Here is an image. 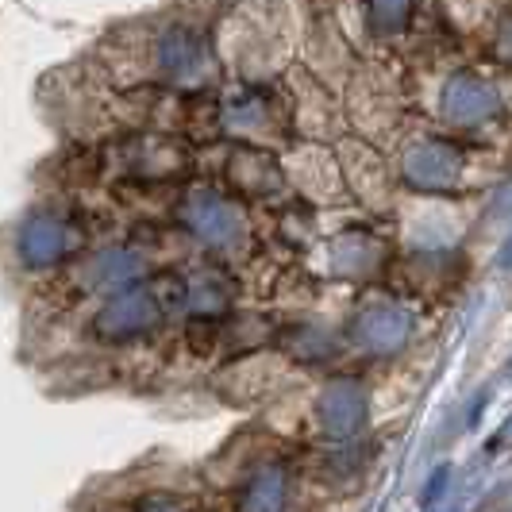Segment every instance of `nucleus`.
I'll use <instances>...</instances> for the list:
<instances>
[{"label":"nucleus","mask_w":512,"mask_h":512,"mask_svg":"<svg viewBox=\"0 0 512 512\" xmlns=\"http://www.w3.org/2000/svg\"><path fill=\"white\" fill-rule=\"evenodd\" d=\"M216 58L201 27L170 20L147 35V77L166 81L174 89H201L212 81Z\"/></svg>","instance_id":"f257e3e1"},{"label":"nucleus","mask_w":512,"mask_h":512,"mask_svg":"<svg viewBox=\"0 0 512 512\" xmlns=\"http://www.w3.org/2000/svg\"><path fill=\"white\" fill-rule=\"evenodd\" d=\"M85 247V231L62 208H31L12 231V255L31 274H51Z\"/></svg>","instance_id":"f03ea898"},{"label":"nucleus","mask_w":512,"mask_h":512,"mask_svg":"<svg viewBox=\"0 0 512 512\" xmlns=\"http://www.w3.org/2000/svg\"><path fill=\"white\" fill-rule=\"evenodd\" d=\"M174 216H178V224L193 239L205 243L208 251L231 255V251H243V243H247V216H243V208L235 205L231 197H224L220 189H212V185L185 189L178 208H174Z\"/></svg>","instance_id":"7ed1b4c3"},{"label":"nucleus","mask_w":512,"mask_h":512,"mask_svg":"<svg viewBox=\"0 0 512 512\" xmlns=\"http://www.w3.org/2000/svg\"><path fill=\"white\" fill-rule=\"evenodd\" d=\"M466 154L451 143V139H416L401 154V178L412 193H424V197H451L459 193L462 181H466Z\"/></svg>","instance_id":"20e7f679"},{"label":"nucleus","mask_w":512,"mask_h":512,"mask_svg":"<svg viewBox=\"0 0 512 512\" xmlns=\"http://www.w3.org/2000/svg\"><path fill=\"white\" fill-rule=\"evenodd\" d=\"M108 162L135 181H170L189 170V151L166 131H135L108 151Z\"/></svg>","instance_id":"39448f33"},{"label":"nucleus","mask_w":512,"mask_h":512,"mask_svg":"<svg viewBox=\"0 0 512 512\" xmlns=\"http://www.w3.org/2000/svg\"><path fill=\"white\" fill-rule=\"evenodd\" d=\"M162 316H166V305L154 285H128L101 305L93 332L101 335L104 343H131V339L151 335L162 324Z\"/></svg>","instance_id":"423d86ee"},{"label":"nucleus","mask_w":512,"mask_h":512,"mask_svg":"<svg viewBox=\"0 0 512 512\" xmlns=\"http://www.w3.org/2000/svg\"><path fill=\"white\" fill-rule=\"evenodd\" d=\"M285 185H293L301 197L320 201V205H335L343 201L347 185H343V170L335 151H328V143H297L293 151L285 154L282 162Z\"/></svg>","instance_id":"0eeeda50"},{"label":"nucleus","mask_w":512,"mask_h":512,"mask_svg":"<svg viewBox=\"0 0 512 512\" xmlns=\"http://www.w3.org/2000/svg\"><path fill=\"white\" fill-rule=\"evenodd\" d=\"M501 112H505V101H501V93H497V85H493L489 77L455 74L443 85L439 116H443L447 128H455V131L489 128Z\"/></svg>","instance_id":"6e6552de"},{"label":"nucleus","mask_w":512,"mask_h":512,"mask_svg":"<svg viewBox=\"0 0 512 512\" xmlns=\"http://www.w3.org/2000/svg\"><path fill=\"white\" fill-rule=\"evenodd\" d=\"M339 170H343V185L359 197L366 208H385L393 197V170L382 158V151L366 139H343L339 143Z\"/></svg>","instance_id":"1a4fd4ad"},{"label":"nucleus","mask_w":512,"mask_h":512,"mask_svg":"<svg viewBox=\"0 0 512 512\" xmlns=\"http://www.w3.org/2000/svg\"><path fill=\"white\" fill-rule=\"evenodd\" d=\"M293 116H297V128L308 143H320L328 139L335 128H339V108H335V97L328 93V85L312 70H301L293 66Z\"/></svg>","instance_id":"9d476101"},{"label":"nucleus","mask_w":512,"mask_h":512,"mask_svg":"<svg viewBox=\"0 0 512 512\" xmlns=\"http://www.w3.org/2000/svg\"><path fill=\"white\" fill-rule=\"evenodd\" d=\"M216 116L231 135H243V139H266V135H278L282 120H278V108L270 104V97L255 89V85H239L231 89L224 101L216 104Z\"/></svg>","instance_id":"9b49d317"},{"label":"nucleus","mask_w":512,"mask_h":512,"mask_svg":"<svg viewBox=\"0 0 512 512\" xmlns=\"http://www.w3.org/2000/svg\"><path fill=\"white\" fill-rule=\"evenodd\" d=\"M228 181L235 193L255 197V201H274V197H282L285 189L282 162L274 154H266L262 147H255V143H243V147L231 151Z\"/></svg>","instance_id":"f8f14e48"},{"label":"nucleus","mask_w":512,"mask_h":512,"mask_svg":"<svg viewBox=\"0 0 512 512\" xmlns=\"http://www.w3.org/2000/svg\"><path fill=\"white\" fill-rule=\"evenodd\" d=\"M412 332V316L409 308H401L397 301H370L355 316V343L362 351H374V355H389L397 351Z\"/></svg>","instance_id":"ddd939ff"},{"label":"nucleus","mask_w":512,"mask_h":512,"mask_svg":"<svg viewBox=\"0 0 512 512\" xmlns=\"http://www.w3.org/2000/svg\"><path fill=\"white\" fill-rule=\"evenodd\" d=\"M351 120L359 124L366 143H370V135L389 131L397 124V93H389V81L385 77L362 70L351 81Z\"/></svg>","instance_id":"4468645a"},{"label":"nucleus","mask_w":512,"mask_h":512,"mask_svg":"<svg viewBox=\"0 0 512 512\" xmlns=\"http://www.w3.org/2000/svg\"><path fill=\"white\" fill-rule=\"evenodd\" d=\"M135 274H139V258L124 247H108L101 255L85 258L74 278L85 293H120V289H128Z\"/></svg>","instance_id":"2eb2a0df"},{"label":"nucleus","mask_w":512,"mask_h":512,"mask_svg":"<svg viewBox=\"0 0 512 512\" xmlns=\"http://www.w3.org/2000/svg\"><path fill=\"white\" fill-rule=\"evenodd\" d=\"M328 262L343 278H362L382 262V243L370 231H343L328 243Z\"/></svg>","instance_id":"dca6fc26"},{"label":"nucleus","mask_w":512,"mask_h":512,"mask_svg":"<svg viewBox=\"0 0 512 512\" xmlns=\"http://www.w3.org/2000/svg\"><path fill=\"white\" fill-rule=\"evenodd\" d=\"M185 305L193 308L201 320H216V316H220V312L231 305L228 278H220L216 270H205V274H197L193 282L185 285Z\"/></svg>","instance_id":"f3484780"},{"label":"nucleus","mask_w":512,"mask_h":512,"mask_svg":"<svg viewBox=\"0 0 512 512\" xmlns=\"http://www.w3.org/2000/svg\"><path fill=\"white\" fill-rule=\"evenodd\" d=\"M366 24L378 39H397L412 24V0H366Z\"/></svg>","instance_id":"a211bd4d"},{"label":"nucleus","mask_w":512,"mask_h":512,"mask_svg":"<svg viewBox=\"0 0 512 512\" xmlns=\"http://www.w3.org/2000/svg\"><path fill=\"white\" fill-rule=\"evenodd\" d=\"M355 416H362V397L351 382H335L324 393V424H332L335 432L355 428Z\"/></svg>","instance_id":"6ab92c4d"},{"label":"nucleus","mask_w":512,"mask_h":512,"mask_svg":"<svg viewBox=\"0 0 512 512\" xmlns=\"http://www.w3.org/2000/svg\"><path fill=\"white\" fill-rule=\"evenodd\" d=\"M447 12L455 16L459 27L478 31V27H486L501 12V0H447Z\"/></svg>","instance_id":"aec40b11"},{"label":"nucleus","mask_w":512,"mask_h":512,"mask_svg":"<svg viewBox=\"0 0 512 512\" xmlns=\"http://www.w3.org/2000/svg\"><path fill=\"white\" fill-rule=\"evenodd\" d=\"M493 51L501 62H509L512 66V12L509 16H501V27H497V39H493Z\"/></svg>","instance_id":"412c9836"},{"label":"nucleus","mask_w":512,"mask_h":512,"mask_svg":"<svg viewBox=\"0 0 512 512\" xmlns=\"http://www.w3.org/2000/svg\"><path fill=\"white\" fill-rule=\"evenodd\" d=\"M501 262H505V266H512V239L505 243V255H501Z\"/></svg>","instance_id":"4be33fe9"}]
</instances>
